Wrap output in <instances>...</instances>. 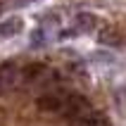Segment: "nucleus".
<instances>
[{
    "mask_svg": "<svg viewBox=\"0 0 126 126\" xmlns=\"http://www.w3.org/2000/svg\"><path fill=\"white\" fill-rule=\"evenodd\" d=\"M64 112H67V117L71 119V124H76V121L86 119V117L93 112V107H91V102H88L83 95H69V100L64 102Z\"/></svg>",
    "mask_w": 126,
    "mask_h": 126,
    "instance_id": "nucleus-1",
    "label": "nucleus"
},
{
    "mask_svg": "<svg viewBox=\"0 0 126 126\" xmlns=\"http://www.w3.org/2000/svg\"><path fill=\"white\" fill-rule=\"evenodd\" d=\"M21 74L24 71L12 62H5L0 64V91H12L14 86L21 81Z\"/></svg>",
    "mask_w": 126,
    "mask_h": 126,
    "instance_id": "nucleus-2",
    "label": "nucleus"
},
{
    "mask_svg": "<svg viewBox=\"0 0 126 126\" xmlns=\"http://www.w3.org/2000/svg\"><path fill=\"white\" fill-rule=\"evenodd\" d=\"M36 107H41L43 112H62L64 102H62L60 95H41L36 100Z\"/></svg>",
    "mask_w": 126,
    "mask_h": 126,
    "instance_id": "nucleus-3",
    "label": "nucleus"
},
{
    "mask_svg": "<svg viewBox=\"0 0 126 126\" xmlns=\"http://www.w3.org/2000/svg\"><path fill=\"white\" fill-rule=\"evenodd\" d=\"M19 29H21V19H17V17L5 19L2 24H0V38H12Z\"/></svg>",
    "mask_w": 126,
    "mask_h": 126,
    "instance_id": "nucleus-4",
    "label": "nucleus"
},
{
    "mask_svg": "<svg viewBox=\"0 0 126 126\" xmlns=\"http://www.w3.org/2000/svg\"><path fill=\"white\" fill-rule=\"evenodd\" d=\"M76 26L81 29V31H93V26H95V17L88 12H79L76 14Z\"/></svg>",
    "mask_w": 126,
    "mask_h": 126,
    "instance_id": "nucleus-5",
    "label": "nucleus"
},
{
    "mask_svg": "<svg viewBox=\"0 0 126 126\" xmlns=\"http://www.w3.org/2000/svg\"><path fill=\"white\" fill-rule=\"evenodd\" d=\"M100 43H105V45H119V36L114 33L112 29H105L100 33Z\"/></svg>",
    "mask_w": 126,
    "mask_h": 126,
    "instance_id": "nucleus-6",
    "label": "nucleus"
},
{
    "mask_svg": "<svg viewBox=\"0 0 126 126\" xmlns=\"http://www.w3.org/2000/svg\"><path fill=\"white\" fill-rule=\"evenodd\" d=\"M43 74V64H29L24 69V76L26 79H33V76H41Z\"/></svg>",
    "mask_w": 126,
    "mask_h": 126,
    "instance_id": "nucleus-7",
    "label": "nucleus"
}]
</instances>
